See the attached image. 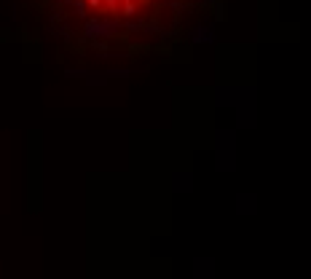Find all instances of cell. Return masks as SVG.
Here are the masks:
<instances>
[{
	"mask_svg": "<svg viewBox=\"0 0 311 279\" xmlns=\"http://www.w3.org/2000/svg\"><path fill=\"white\" fill-rule=\"evenodd\" d=\"M86 3L102 11H113V14H131L137 6L147 3V0H86Z\"/></svg>",
	"mask_w": 311,
	"mask_h": 279,
	"instance_id": "cell-1",
	"label": "cell"
}]
</instances>
